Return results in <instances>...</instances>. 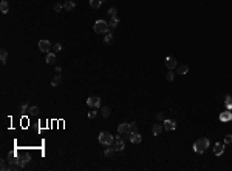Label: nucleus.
<instances>
[{"label": "nucleus", "mask_w": 232, "mask_h": 171, "mask_svg": "<svg viewBox=\"0 0 232 171\" xmlns=\"http://www.w3.org/2000/svg\"><path fill=\"white\" fill-rule=\"evenodd\" d=\"M207 148H209V139L207 137H200L198 140L194 142V151L198 153V154H203Z\"/></svg>", "instance_id": "f257e3e1"}, {"label": "nucleus", "mask_w": 232, "mask_h": 171, "mask_svg": "<svg viewBox=\"0 0 232 171\" xmlns=\"http://www.w3.org/2000/svg\"><path fill=\"white\" fill-rule=\"evenodd\" d=\"M98 140H99L101 145H104V147H110V145H113L115 137H113V136H112L110 133L102 131V133H99V136H98Z\"/></svg>", "instance_id": "f03ea898"}, {"label": "nucleus", "mask_w": 232, "mask_h": 171, "mask_svg": "<svg viewBox=\"0 0 232 171\" xmlns=\"http://www.w3.org/2000/svg\"><path fill=\"white\" fill-rule=\"evenodd\" d=\"M108 29H110V25H108L105 20H98V22H94V25H93V31L96 34H107Z\"/></svg>", "instance_id": "7ed1b4c3"}, {"label": "nucleus", "mask_w": 232, "mask_h": 171, "mask_svg": "<svg viewBox=\"0 0 232 171\" xmlns=\"http://www.w3.org/2000/svg\"><path fill=\"white\" fill-rule=\"evenodd\" d=\"M118 133H119V134L130 136V133H133V126H132V124H128V122H124V124H121V125L118 126Z\"/></svg>", "instance_id": "20e7f679"}, {"label": "nucleus", "mask_w": 232, "mask_h": 171, "mask_svg": "<svg viewBox=\"0 0 232 171\" xmlns=\"http://www.w3.org/2000/svg\"><path fill=\"white\" fill-rule=\"evenodd\" d=\"M87 105L90 108H101V97H96V96H90L87 99Z\"/></svg>", "instance_id": "39448f33"}, {"label": "nucleus", "mask_w": 232, "mask_h": 171, "mask_svg": "<svg viewBox=\"0 0 232 171\" xmlns=\"http://www.w3.org/2000/svg\"><path fill=\"white\" fill-rule=\"evenodd\" d=\"M39 50L42 52H45V54H48L53 50V45L48 42V40H40V42H39Z\"/></svg>", "instance_id": "423d86ee"}, {"label": "nucleus", "mask_w": 232, "mask_h": 171, "mask_svg": "<svg viewBox=\"0 0 232 171\" xmlns=\"http://www.w3.org/2000/svg\"><path fill=\"white\" fill-rule=\"evenodd\" d=\"M113 148H115V151H124V148H125L124 140H121V137H115Z\"/></svg>", "instance_id": "0eeeda50"}, {"label": "nucleus", "mask_w": 232, "mask_h": 171, "mask_svg": "<svg viewBox=\"0 0 232 171\" xmlns=\"http://www.w3.org/2000/svg\"><path fill=\"white\" fill-rule=\"evenodd\" d=\"M166 66H167V70H175L176 66H178V63H176V59L173 57V56H169V57H166Z\"/></svg>", "instance_id": "6e6552de"}, {"label": "nucleus", "mask_w": 232, "mask_h": 171, "mask_svg": "<svg viewBox=\"0 0 232 171\" xmlns=\"http://www.w3.org/2000/svg\"><path fill=\"white\" fill-rule=\"evenodd\" d=\"M220 120L221 122H232V111L231 109H226V111H223V113H220Z\"/></svg>", "instance_id": "1a4fd4ad"}, {"label": "nucleus", "mask_w": 232, "mask_h": 171, "mask_svg": "<svg viewBox=\"0 0 232 171\" xmlns=\"http://www.w3.org/2000/svg\"><path fill=\"white\" fill-rule=\"evenodd\" d=\"M162 126H164L166 131H173V129H176V122L175 120H170V119H166Z\"/></svg>", "instance_id": "9d476101"}, {"label": "nucleus", "mask_w": 232, "mask_h": 171, "mask_svg": "<svg viewBox=\"0 0 232 171\" xmlns=\"http://www.w3.org/2000/svg\"><path fill=\"white\" fill-rule=\"evenodd\" d=\"M130 142L132 143H141V140H142V137H141V134L138 133V131H133V133H130Z\"/></svg>", "instance_id": "9b49d317"}, {"label": "nucleus", "mask_w": 232, "mask_h": 171, "mask_svg": "<svg viewBox=\"0 0 232 171\" xmlns=\"http://www.w3.org/2000/svg\"><path fill=\"white\" fill-rule=\"evenodd\" d=\"M189 73V65L183 63V65H178L176 66V74H180V76H184V74Z\"/></svg>", "instance_id": "f8f14e48"}, {"label": "nucleus", "mask_w": 232, "mask_h": 171, "mask_svg": "<svg viewBox=\"0 0 232 171\" xmlns=\"http://www.w3.org/2000/svg\"><path fill=\"white\" fill-rule=\"evenodd\" d=\"M45 62L48 63V65H53L54 62H56V52L50 51L48 54H46V57H45Z\"/></svg>", "instance_id": "ddd939ff"}, {"label": "nucleus", "mask_w": 232, "mask_h": 171, "mask_svg": "<svg viewBox=\"0 0 232 171\" xmlns=\"http://www.w3.org/2000/svg\"><path fill=\"white\" fill-rule=\"evenodd\" d=\"M224 153V145L223 143H215V147H214V154L215 156H221Z\"/></svg>", "instance_id": "4468645a"}, {"label": "nucleus", "mask_w": 232, "mask_h": 171, "mask_svg": "<svg viewBox=\"0 0 232 171\" xmlns=\"http://www.w3.org/2000/svg\"><path fill=\"white\" fill-rule=\"evenodd\" d=\"M162 129H164V126H162V125L155 124V125L152 126V133H153V136H160V134L162 133Z\"/></svg>", "instance_id": "2eb2a0df"}, {"label": "nucleus", "mask_w": 232, "mask_h": 171, "mask_svg": "<svg viewBox=\"0 0 232 171\" xmlns=\"http://www.w3.org/2000/svg\"><path fill=\"white\" fill-rule=\"evenodd\" d=\"M0 11H2V14H6V12L9 11V5L6 0H2V3H0Z\"/></svg>", "instance_id": "dca6fc26"}, {"label": "nucleus", "mask_w": 232, "mask_h": 171, "mask_svg": "<svg viewBox=\"0 0 232 171\" xmlns=\"http://www.w3.org/2000/svg\"><path fill=\"white\" fill-rule=\"evenodd\" d=\"M64 8H65L67 11H73L74 8H76V3H74L73 0H68V2L64 3Z\"/></svg>", "instance_id": "f3484780"}, {"label": "nucleus", "mask_w": 232, "mask_h": 171, "mask_svg": "<svg viewBox=\"0 0 232 171\" xmlns=\"http://www.w3.org/2000/svg\"><path fill=\"white\" fill-rule=\"evenodd\" d=\"M108 25H110V28H116V26L119 25V19H118V16H113V17L110 19V22H108Z\"/></svg>", "instance_id": "a211bd4d"}, {"label": "nucleus", "mask_w": 232, "mask_h": 171, "mask_svg": "<svg viewBox=\"0 0 232 171\" xmlns=\"http://www.w3.org/2000/svg\"><path fill=\"white\" fill-rule=\"evenodd\" d=\"M102 5V0H90V6L93 9H99Z\"/></svg>", "instance_id": "6ab92c4d"}, {"label": "nucleus", "mask_w": 232, "mask_h": 171, "mask_svg": "<svg viewBox=\"0 0 232 171\" xmlns=\"http://www.w3.org/2000/svg\"><path fill=\"white\" fill-rule=\"evenodd\" d=\"M224 105H226L228 109H231V111H232V97H231L229 94L226 96V97H224Z\"/></svg>", "instance_id": "aec40b11"}, {"label": "nucleus", "mask_w": 232, "mask_h": 171, "mask_svg": "<svg viewBox=\"0 0 232 171\" xmlns=\"http://www.w3.org/2000/svg\"><path fill=\"white\" fill-rule=\"evenodd\" d=\"M101 114L104 116V117H108V116L112 114V111H110V108H108V106H101Z\"/></svg>", "instance_id": "412c9836"}, {"label": "nucleus", "mask_w": 232, "mask_h": 171, "mask_svg": "<svg viewBox=\"0 0 232 171\" xmlns=\"http://www.w3.org/2000/svg\"><path fill=\"white\" fill-rule=\"evenodd\" d=\"M104 42H105V43H112V42H113V34H112L110 31H108V32L105 34V37H104Z\"/></svg>", "instance_id": "4be33fe9"}, {"label": "nucleus", "mask_w": 232, "mask_h": 171, "mask_svg": "<svg viewBox=\"0 0 232 171\" xmlns=\"http://www.w3.org/2000/svg\"><path fill=\"white\" fill-rule=\"evenodd\" d=\"M104 154H105L107 157H112V156L115 154V148H113V147L110 145V147H108V148L105 149V151H104Z\"/></svg>", "instance_id": "5701e85b"}, {"label": "nucleus", "mask_w": 232, "mask_h": 171, "mask_svg": "<svg viewBox=\"0 0 232 171\" xmlns=\"http://www.w3.org/2000/svg\"><path fill=\"white\" fill-rule=\"evenodd\" d=\"M6 59H8V52H6V50H2V52H0V60H2V63H6Z\"/></svg>", "instance_id": "b1692460"}, {"label": "nucleus", "mask_w": 232, "mask_h": 171, "mask_svg": "<svg viewBox=\"0 0 232 171\" xmlns=\"http://www.w3.org/2000/svg\"><path fill=\"white\" fill-rule=\"evenodd\" d=\"M166 79H167L169 82H172V80L175 79V73H173V70H169V73L166 74Z\"/></svg>", "instance_id": "393cba45"}, {"label": "nucleus", "mask_w": 232, "mask_h": 171, "mask_svg": "<svg viewBox=\"0 0 232 171\" xmlns=\"http://www.w3.org/2000/svg\"><path fill=\"white\" fill-rule=\"evenodd\" d=\"M60 82H62V80H60V77L56 76V77L51 80V86H59V85H60Z\"/></svg>", "instance_id": "a878e982"}, {"label": "nucleus", "mask_w": 232, "mask_h": 171, "mask_svg": "<svg viewBox=\"0 0 232 171\" xmlns=\"http://www.w3.org/2000/svg\"><path fill=\"white\" fill-rule=\"evenodd\" d=\"M59 51H62V45H60V43H54L53 45V52H59Z\"/></svg>", "instance_id": "bb28decb"}, {"label": "nucleus", "mask_w": 232, "mask_h": 171, "mask_svg": "<svg viewBox=\"0 0 232 171\" xmlns=\"http://www.w3.org/2000/svg\"><path fill=\"white\" fill-rule=\"evenodd\" d=\"M116 12H118V9H116L115 6H112V8L108 9V12H107V14L110 16V17H113V16H116Z\"/></svg>", "instance_id": "cd10ccee"}, {"label": "nucleus", "mask_w": 232, "mask_h": 171, "mask_svg": "<svg viewBox=\"0 0 232 171\" xmlns=\"http://www.w3.org/2000/svg\"><path fill=\"white\" fill-rule=\"evenodd\" d=\"M39 113V106H30V114H37Z\"/></svg>", "instance_id": "c85d7f7f"}, {"label": "nucleus", "mask_w": 232, "mask_h": 171, "mask_svg": "<svg viewBox=\"0 0 232 171\" xmlns=\"http://www.w3.org/2000/svg\"><path fill=\"white\" fill-rule=\"evenodd\" d=\"M224 143H232V134H226V136H224Z\"/></svg>", "instance_id": "c756f323"}, {"label": "nucleus", "mask_w": 232, "mask_h": 171, "mask_svg": "<svg viewBox=\"0 0 232 171\" xmlns=\"http://www.w3.org/2000/svg\"><path fill=\"white\" fill-rule=\"evenodd\" d=\"M62 8H64V5H60V3H57V5H54V11H56V12H59V11L62 9Z\"/></svg>", "instance_id": "7c9ffc66"}, {"label": "nucleus", "mask_w": 232, "mask_h": 171, "mask_svg": "<svg viewBox=\"0 0 232 171\" xmlns=\"http://www.w3.org/2000/svg\"><path fill=\"white\" fill-rule=\"evenodd\" d=\"M156 119H158V120H162V122L166 120V119H164V114H162V113H158V114H156Z\"/></svg>", "instance_id": "2f4dec72"}, {"label": "nucleus", "mask_w": 232, "mask_h": 171, "mask_svg": "<svg viewBox=\"0 0 232 171\" xmlns=\"http://www.w3.org/2000/svg\"><path fill=\"white\" fill-rule=\"evenodd\" d=\"M96 114H98V111H90V113H88V117L94 119V117H96Z\"/></svg>", "instance_id": "473e14b6"}, {"label": "nucleus", "mask_w": 232, "mask_h": 171, "mask_svg": "<svg viewBox=\"0 0 232 171\" xmlns=\"http://www.w3.org/2000/svg\"><path fill=\"white\" fill-rule=\"evenodd\" d=\"M28 109V103H22V111H26Z\"/></svg>", "instance_id": "72a5a7b5"}, {"label": "nucleus", "mask_w": 232, "mask_h": 171, "mask_svg": "<svg viewBox=\"0 0 232 171\" xmlns=\"http://www.w3.org/2000/svg\"><path fill=\"white\" fill-rule=\"evenodd\" d=\"M0 168H2V170H6V163H5V160H2V165H0Z\"/></svg>", "instance_id": "f704fd0d"}, {"label": "nucleus", "mask_w": 232, "mask_h": 171, "mask_svg": "<svg viewBox=\"0 0 232 171\" xmlns=\"http://www.w3.org/2000/svg\"><path fill=\"white\" fill-rule=\"evenodd\" d=\"M56 73L60 74V73H62V68H60V66H56Z\"/></svg>", "instance_id": "c9c22d12"}, {"label": "nucleus", "mask_w": 232, "mask_h": 171, "mask_svg": "<svg viewBox=\"0 0 232 171\" xmlns=\"http://www.w3.org/2000/svg\"><path fill=\"white\" fill-rule=\"evenodd\" d=\"M105 2H107V0H102V3H105Z\"/></svg>", "instance_id": "e433bc0d"}]
</instances>
